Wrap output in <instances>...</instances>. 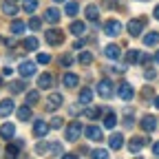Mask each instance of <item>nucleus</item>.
<instances>
[{
	"label": "nucleus",
	"instance_id": "nucleus-41",
	"mask_svg": "<svg viewBox=\"0 0 159 159\" xmlns=\"http://www.w3.org/2000/svg\"><path fill=\"white\" fill-rule=\"evenodd\" d=\"M64 126V119L62 117H53L51 119V128H62Z\"/></svg>",
	"mask_w": 159,
	"mask_h": 159
},
{
	"label": "nucleus",
	"instance_id": "nucleus-47",
	"mask_svg": "<svg viewBox=\"0 0 159 159\" xmlns=\"http://www.w3.org/2000/svg\"><path fill=\"white\" fill-rule=\"evenodd\" d=\"M80 113V106H71V115H77Z\"/></svg>",
	"mask_w": 159,
	"mask_h": 159
},
{
	"label": "nucleus",
	"instance_id": "nucleus-32",
	"mask_svg": "<svg viewBox=\"0 0 159 159\" xmlns=\"http://www.w3.org/2000/svg\"><path fill=\"white\" fill-rule=\"evenodd\" d=\"M115 124H117L115 113H106V117H104V126H106V128H115Z\"/></svg>",
	"mask_w": 159,
	"mask_h": 159
},
{
	"label": "nucleus",
	"instance_id": "nucleus-40",
	"mask_svg": "<svg viewBox=\"0 0 159 159\" xmlns=\"http://www.w3.org/2000/svg\"><path fill=\"white\" fill-rule=\"evenodd\" d=\"M49 62H51L49 53H38V64H49Z\"/></svg>",
	"mask_w": 159,
	"mask_h": 159
},
{
	"label": "nucleus",
	"instance_id": "nucleus-17",
	"mask_svg": "<svg viewBox=\"0 0 159 159\" xmlns=\"http://www.w3.org/2000/svg\"><path fill=\"white\" fill-rule=\"evenodd\" d=\"M77 82H80V77H77L75 73H64V77H62V84H64L66 89H75Z\"/></svg>",
	"mask_w": 159,
	"mask_h": 159
},
{
	"label": "nucleus",
	"instance_id": "nucleus-15",
	"mask_svg": "<svg viewBox=\"0 0 159 159\" xmlns=\"http://www.w3.org/2000/svg\"><path fill=\"white\" fill-rule=\"evenodd\" d=\"M13 99H2L0 102V117H7V115H11L13 113Z\"/></svg>",
	"mask_w": 159,
	"mask_h": 159
},
{
	"label": "nucleus",
	"instance_id": "nucleus-19",
	"mask_svg": "<svg viewBox=\"0 0 159 159\" xmlns=\"http://www.w3.org/2000/svg\"><path fill=\"white\" fill-rule=\"evenodd\" d=\"M91 99H93V91L89 86H84L82 91H80V104L86 106V104H91Z\"/></svg>",
	"mask_w": 159,
	"mask_h": 159
},
{
	"label": "nucleus",
	"instance_id": "nucleus-1",
	"mask_svg": "<svg viewBox=\"0 0 159 159\" xmlns=\"http://www.w3.org/2000/svg\"><path fill=\"white\" fill-rule=\"evenodd\" d=\"M82 133H84L82 124H80V122H71V124L66 126V135H64V137H66V142H77Z\"/></svg>",
	"mask_w": 159,
	"mask_h": 159
},
{
	"label": "nucleus",
	"instance_id": "nucleus-46",
	"mask_svg": "<svg viewBox=\"0 0 159 159\" xmlns=\"http://www.w3.org/2000/svg\"><path fill=\"white\" fill-rule=\"evenodd\" d=\"M152 155H155V157H159V142H155V144H152Z\"/></svg>",
	"mask_w": 159,
	"mask_h": 159
},
{
	"label": "nucleus",
	"instance_id": "nucleus-24",
	"mask_svg": "<svg viewBox=\"0 0 159 159\" xmlns=\"http://www.w3.org/2000/svg\"><path fill=\"white\" fill-rule=\"evenodd\" d=\"M18 117L22 119V122H29V119H31V106L29 104L27 106H20L18 108Z\"/></svg>",
	"mask_w": 159,
	"mask_h": 159
},
{
	"label": "nucleus",
	"instance_id": "nucleus-30",
	"mask_svg": "<svg viewBox=\"0 0 159 159\" xmlns=\"http://www.w3.org/2000/svg\"><path fill=\"white\" fill-rule=\"evenodd\" d=\"M64 11H66V16H77V11H80V5L75 2V0H73V2H66V7H64Z\"/></svg>",
	"mask_w": 159,
	"mask_h": 159
},
{
	"label": "nucleus",
	"instance_id": "nucleus-43",
	"mask_svg": "<svg viewBox=\"0 0 159 159\" xmlns=\"http://www.w3.org/2000/svg\"><path fill=\"white\" fill-rule=\"evenodd\" d=\"M144 77H146V80H155V77H157V71H155V69H146V71H144Z\"/></svg>",
	"mask_w": 159,
	"mask_h": 159
},
{
	"label": "nucleus",
	"instance_id": "nucleus-31",
	"mask_svg": "<svg viewBox=\"0 0 159 159\" xmlns=\"http://www.w3.org/2000/svg\"><path fill=\"white\" fill-rule=\"evenodd\" d=\"M99 115H102V111L95 108V106H89V108L84 111V117H89V119H97Z\"/></svg>",
	"mask_w": 159,
	"mask_h": 159
},
{
	"label": "nucleus",
	"instance_id": "nucleus-44",
	"mask_svg": "<svg viewBox=\"0 0 159 159\" xmlns=\"http://www.w3.org/2000/svg\"><path fill=\"white\" fill-rule=\"evenodd\" d=\"M47 150H49L47 144H38V146H35V152H38V155H47Z\"/></svg>",
	"mask_w": 159,
	"mask_h": 159
},
{
	"label": "nucleus",
	"instance_id": "nucleus-12",
	"mask_svg": "<svg viewBox=\"0 0 159 159\" xmlns=\"http://www.w3.org/2000/svg\"><path fill=\"white\" fill-rule=\"evenodd\" d=\"M13 135H16V126H13V124L5 122L2 126H0V137H2V139H7V142H9V139H13Z\"/></svg>",
	"mask_w": 159,
	"mask_h": 159
},
{
	"label": "nucleus",
	"instance_id": "nucleus-21",
	"mask_svg": "<svg viewBox=\"0 0 159 159\" xmlns=\"http://www.w3.org/2000/svg\"><path fill=\"white\" fill-rule=\"evenodd\" d=\"M11 33L13 35H20V33H25V29H27V25L22 22V20H13V22H11Z\"/></svg>",
	"mask_w": 159,
	"mask_h": 159
},
{
	"label": "nucleus",
	"instance_id": "nucleus-13",
	"mask_svg": "<svg viewBox=\"0 0 159 159\" xmlns=\"http://www.w3.org/2000/svg\"><path fill=\"white\" fill-rule=\"evenodd\" d=\"M60 18H62V13H60V9H55V7H49V9L44 11V20H47V22H51V25H55Z\"/></svg>",
	"mask_w": 159,
	"mask_h": 159
},
{
	"label": "nucleus",
	"instance_id": "nucleus-35",
	"mask_svg": "<svg viewBox=\"0 0 159 159\" xmlns=\"http://www.w3.org/2000/svg\"><path fill=\"white\" fill-rule=\"evenodd\" d=\"M139 55H142V53H139V51H135V49H133V51H128V53H126V62H128V64L139 62Z\"/></svg>",
	"mask_w": 159,
	"mask_h": 159
},
{
	"label": "nucleus",
	"instance_id": "nucleus-48",
	"mask_svg": "<svg viewBox=\"0 0 159 159\" xmlns=\"http://www.w3.org/2000/svg\"><path fill=\"white\" fill-rule=\"evenodd\" d=\"M152 104H155V108H159V95H157V97H152Z\"/></svg>",
	"mask_w": 159,
	"mask_h": 159
},
{
	"label": "nucleus",
	"instance_id": "nucleus-5",
	"mask_svg": "<svg viewBox=\"0 0 159 159\" xmlns=\"http://www.w3.org/2000/svg\"><path fill=\"white\" fill-rule=\"evenodd\" d=\"M144 25H146V22H144V18H139V20H137V18H133L130 22H128V27H126V29H128V33H130L133 38H137V35H142Z\"/></svg>",
	"mask_w": 159,
	"mask_h": 159
},
{
	"label": "nucleus",
	"instance_id": "nucleus-9",
	"mask_svg": "<svg viewBox=\"0 0 159 159\" xmlns=\"http://www.w3.org/2000/svg\"><path fill=\"white\" fill-rule=\"evenodd\" d=\"M139 126H142V130H146V133H152L157 128V119L152 115H144L142 122H139Z\"/></svg>",
	"mask_w": 159,
	"mask_h": 159
},
{
	"label": "nucleus",
	"instance_id": "nucleus-45",
	"mask_svg": "<svg viewBox=\"0 0 159 159\" xmlns=\"http://www.w3.org/2000/svg\"><path fill=\"white\" fill-rule=\"evenodd\" d=\"M142 97H155V95H152V91H150V89L146 86V89L142 91Z\"/></svg>",
	"mask_w": 159,
	"mask_h": 159
},
{
	"label": "nucleus",
	"instance_id": "nucleus-29",
	"mask_svg": "<svg viewBox=\"0 0 159 159\" xmlns=\"http://www.w3.org/2000/svg\"><path fill=\"white\" fill-rule=\"evenodd\" d=\"M157 42H159V33H157V31H150V33L144 38V44H146V47H152V44H157Z\"/></svg>",
	"mask_w": 159,
	"mask_h": 159
},
{
	"label": "nucleus",
	"instance_id": "nucleus-18",
	"mask_svg": "<svg viewBox=\"0 0 159 159\" xmlns=\"http://www.w3.org/2000/svg\"><path fill=\"white\" fill-rule=\"evenodd\" d=\"M84 133H86L89 139H93V142H99V139H102V128L99 126H89Z\"/></svg>",
	"mask_w": 159,
	"mask_h": 159
},
{
	"label": "nucleus",
	"instance_id": "nucleus-39",
	"mask_svg": "<svg viewBox=\"0 0 159 159\" xmlns=\"http://www.w3.org/2000/svg\"><path fill=\"white\" fill-rule=\"evenodd\" d=\"M18 155H20V148L13 146V144H9L7 146V157H18Z\"/></svg>",
	"mask_w": 159,
	"mask_h": 159
},
{
	"label": "nucleus",
	"instance_id": "nucleus-27",
	"mask_svg": "<svg viewBox=\"0 0 159 159\" xmlns=\"http://www.w3.org/2000/svg\"><path fill=\"white\" fill-rule=\"evenodd\" d=\"M84 11H86V18L91 20V22H97V20H99V11H97V7L91 5V7H86Z\"/></svg>",
	"mask_w": 159,
	"mask_h": 159
},
{
	"label": "nucleus",
	"instance_id": "nucleus-16",
	"mask_svg": "<svg viewBox=\"0 0 159 159\" xmlns=\"http://www.w3.org/2000/svg\"><path fill=\"white\" fill-rule=\"evenodd\" d=\"M104 55H106L108 60H119V55H122V49H119L117 44H108V47L104 49Z\"/></svg>",
	"mask_w": 159,
	"mask_h": 159
},
{
	"label": "nucleus",
	"instance_id": "nucleus-22",
	"mask_svg": "<svg viewBox=\"0 0 159 159\" xmlns=\"http://www.w3.org/2000/svg\"><path fill=\"white\" fill-rule=\"evenodd\" d=\"M49 155H51V157H64V152H62V144H60V142L49 144Z\"/></svg>",
	"mask_w": 159,
	"mask_h": 159
},
{
	"label": "nucleus",
	"instance_id": "nucleus-33",
	"mask_svg": "<svg viewBox=\"0 0 159 159\" xmlns=\"http://www.w3.org/2000/svg\"><path fill=\"white\" fill-rule=\"evenodd\" d=\"M77 62L86 66V64H91V62H93V55H91L89 51H82V53H80V57H77Z\"/></svg>",
	"mask_w": 159,
	"mask_h": 159
},
{
	"label": "nucleus",
	"instance_id": "nucleus-52",
	"mask_svg": "<svg viewBox=\"0 0 159 159\" xmlns=\"http://www.w3.org/2000/svg\"><path fill=\"white\" fill-rule=\"evenodd\" d=\"M0 86H2V77H0Z\"/></svg>",
	"mask_w": 159,
	"mask_h": 159
},
{
	"label": "nucleus",
	"instance_id": "nucleus-25",
	"mask_svg": "<svg viewBox=\"0 0 159 159\" xmlns=\"http://www.w3.org/2000/svg\"><path fill=\"white\" fill-rule=\"evenodd\" d=\"M22 9H25L29 16H33V11L38 9V0H22Z\"/></svg>",
	"mask_w": 159,
	"mask_h": 159
},
{
	"label": "nucleus",
	"instance_id": "nucleus-4",
	"mask_svg": "<svg viewBox=\"0 0 159 159\" xmlns=\"http://www.w3.org/2000/svg\"><path fill=\"white\" fill-rule=\"evenodd\" d=\"M146 144H148V137H146V135H139V137H133L130 142H128V150L137 155V152L142 150V148H144Z\"/></svg>",
	"mask_w": 159,
	"mask_h": 159
},
{
	"label": "nucleus",
	"instance_id": "nucleus-37",
	"mask_svg": "<svg viewBox=\"0 0 159 159\" xmlns=\"http://www.w3.org/2000/svg\"><path fill=\"white\" fill-rule=\"evenodd\" d=\"M22 47H25L27 51H35V49H38V40H35V38H27Z\"/></svg>",
	"mask_w": 159,
	"mask_h": 159
},
{
	"label": "nucleus",
	"instance_id": "nucleus-20",
	"mask_svg": "<svg viewBox=\"0 0 159 159\" xmlns=\"http://www.w3.org/2000/svg\"><path fill=\"white\" fill-rule=\"evenodd\" d=\"M71 33L77 35V38H80V35H84V33H86V25H84V22H80V20H75V22L71 25Z\"/></svg>",
	"mask_w": 159,
	"mask_h": 159
},
{
	"label": "nucleus",
	"instance_id": "nucleus-28",
	"mask_svg": "<svg viewBox=\"0 0 159 159\" xmlns=\"http://www.w3.org/2000/svg\"><path fill=\"white\" fill-rule=\"evenodd\" d=\"M2 11H5L7 16H16V13H18V7H16V2L7 0V2H2Z\"/></svg>",
	"mask_w": 159,
	"mask_h": 159
},
{
	"label": "nucleus",
	"instance_id": "nucleus-6",
	"mask_svg": "<svg viewBox=\"0 0 159 159\" xmlns=\"http://www.w3.org/2000/svg\"><path fill=\"white\" fill-rule=\"evenodd\" d=\"M117 93H119V99L128 102V99H133V95H135V89H133L128 82H119V86H117Z\"/></svg>",
	"mask_w": 159,
	"mask_h": 159
},
{
	"label": "nucleus",
	"instance_id": "nucleus-14",
	"mask_svg": "<svg viewBox=\"0 0 159 159\" xmlns=\"http://www.w3.org/2000/svg\"><path fill=\"white\" fill-rule=\"evenodd\" d=\"M51 86H53V75L51 73L38 75V89H51Z\"/></svg>",
	"mask_w": 159,
	"mask_h": 159
},
{
	"label": "nucleus",
	"instance_id": "nucleus-51",
	"mask_svg": "<svg viewBox=\"0 0 159 159\" xmlns=\"http://www.w3.org/2000/svg\"><path fill=\"white\" fill-rule=\"evenodd\" d=\"M55 2H66V0H55Z\"/></svg>",
	"mask_w": 159,
	"mask_h": 159
},
{
	"label": "nucleus",
	"instance_id": "nucleus-38",
	"mask_svg": "<svg viewBox=\"0 0 159 159\" xmlns=\"http://www.w3.org/2000/svg\"><path fill=\"white\" fill-rule=\"evenodd\" d=\"M40 27H42V20L35 18V16H31V20H29V29H31V31H38Z\"/></svg>",
	"mask_w": 159,
	"mask_h": 159
},
{
	"label": "nucleus",
	"instance_id": "nucleus-36",
	"mask_svg": "<svg viewBox=\"0 0 159 159\" xmlns=\"http://www.w3.org/2000/svg\"><path fill=\"white\" fill-rule=\"evenodd\" d=\"M91 157H93V159H106V157H108V150L95 148V150H91Z\"/></svg>",
	"mask_w": 159,
	"mask_h": 159
},
{
	"label": "nucleus",
	"instance_id": "nucleus-2",
	"mask_svg": "<svg viewBox=\"0 0 159 159\" xmlns=\"http://www.w3.org/2000/svg\"><path fill=\"white\" fill-rule=\"evenodd\" d=\"M44 40L51 44V47H57V44H62V40H64V33L62 29H47L44 33Z\"/></svg>",
	"mask_w": 159,
	"mask_h": 159
},
{
	"label": "nucleus",
	"instance_id": "nucleus-11",
	"mask_svg": "<svg viewBox=\"0 0 159 159\" xmlns=\"http://www.w3.org/2000/svg\"><path fill=\"white\" fill-rule=\"evenodd\" d=\"M60 106H62V95H60V93H51L49 102H47V111H57Z\"/></svg>",
	"mask_w": 159,
	"mask_h": 159
},
{
	"label": "nucleus",
	"instance_id": "nucleus-3",
	"mask_svg": "<svg viewBox=\"0 0 159 159\" xmlns=\"http://www.w3.org/2000/svg\"><path fill=\"white\" fill-rule=\"evenodd\" d=\"M104 33L108 38L119 35V33H122V22H119V20H106V22H104Z\"/></svg>",
	"mask_w": 159,
	"mask_h": 159
},
{
	"label": "nucleus",
	"instance_id": "nucleus-53",
	"mask_svg": "<svg viewBox=\"0 0 159 159\" xmlns=\"http://www.w3.org/2000/svg\"><path fill=\"white\" fill-rule=\"evenodd\" d=\"M144 2H148V0H144Z\"/></svg>",
	"mask_w": 159,
	"mask_h": 159
},
{
	"label": "nucleus",
	"instance_id": "nucleus-26",
	"mask_svg": "<svg viewBox=\"0 0 159 159\" xmlns=\"http://www.w3.org/2000/svg\"><path fill=\"white\" fill-rule=\"evenodd\" d=\"M124 146V137L122 135H111V148L113 150H119Z\"/></svg>",
	"mask_w": 159,
	"mask_h": 159
},
{
	"label": "nucleus",
	"instance_id": "nucleus-23",
	"mask_svg": "<svg viewBox=\"0 0 159 159\" xmlns=\"http://www.w3.org/2000/svg\"><path fill=\"white\" fill-rule=\"evenodd\" d=\"M25 86H27V82H22V80H16V82H11V84H9V91L16 95V93H22V91H25Z\"/></svg>",
	"mask_w": 159,
	"mask_h": 159
},
{
	"label": "nucleus",
	"instance_id": "nucleus-7",
	"mask_svg": "<svg viewBox=\"0 0 159 159\" xmlns=\"http://www.w3.org/2000/svg\"><path fill=\"white\" fill-rule=\"evenodd\" d=\"M49 124L44 122V119H35L33 122V135L35 137H44V135H49Z\"/></svg>",
	"mask_w": 159,
	"mask_h": 159
},
{
	"label": "nucleus",
	"instance_id": "nucleus-49",
	"mask_svg": "<svg viewBox=\"0 0 159 159\" xmlns=\"http://www.w3.org/2000/svg\"><path fill=\"white\" fill-rule=\"evenodd\" d=\"M152 16H155V18H157V20H159V5H157V7H155V11H152Z\"/></svg>",
	"mask_w": 159,
	"mask_h": 159
},
{
	"label": "nucleus",
	"instance_id": "nucleus-8",
	"mask_svg": "<svg viewBox=\"0 0 159 159\" xmlns=\"http://www.w3.org/2000/svg\"><path fill=\"white\" fill-rule=\"evenodd\" d=\"M97 93L102 95L104 99H108L113 95V84H111V80H102V82H97Z\"/></svg>",
	"mask_w": 159,
	"mask_h": 159
},
{
	"label": "nucleus",
	"instance_id": "nucleus-34",
	"mask_svg": "<svg viewBox=\"0 0 159 159\" xmlns=\"http://www.w3.org/2000/svg\"><path fill=\"white\" fill-rule=\"evenodd\" d=\"M38 99H40V93H38V91H29V93H27V104H29V106H35Z\"/></svg>",
	"mask_w": 159,
	"mask_h": 159
},
{
	"label": "nucleus",
	"instance_id": "nucleus-50",
	"mask_svg": "<svg viewBox=\"0 0 159 159\" xmlns=\"http://www.w3.org/2000/svg\"><path fill=\"white\" fill-rule=\"evenodd\" d=\"M155 62H157V64H159V51H157V53H155Z\"/></svg>",
	"mask_w": 159,
	"mask_h": 159
},
{
	"label": "nucleus",
	"instance_id": "nucleus-10",
	"mask_svg": "<svg viewBox=\"0 0 159 159\" xmlns=\"http://www.w3.org/2000/svg\"><path fill=\"white\" fill-rule=\"evenodd\" d=\"M18 71H20L22 77H31V75H35V62H29V60H27V62H22L18 66Z\"/></svg>",
	"mask_w": 159,
	"mask_h": 159
},
{
	"label": "nucleus",
	"instance_id": "nucleus-42",
	"mask_svg": "<svg viewBox=\"0 0 159 159\" xmlns=\"http://www.w3.org/2000/svg\"><path fill=\"white\" fill-rule=\"evenodd\" d=\"M60 62H62L64 69H69V66L73 64V57H71V55H62V57H60Z\"/></svg>",
	"mask_w": 159,
	"mask_h": 159
}]
</instances>
